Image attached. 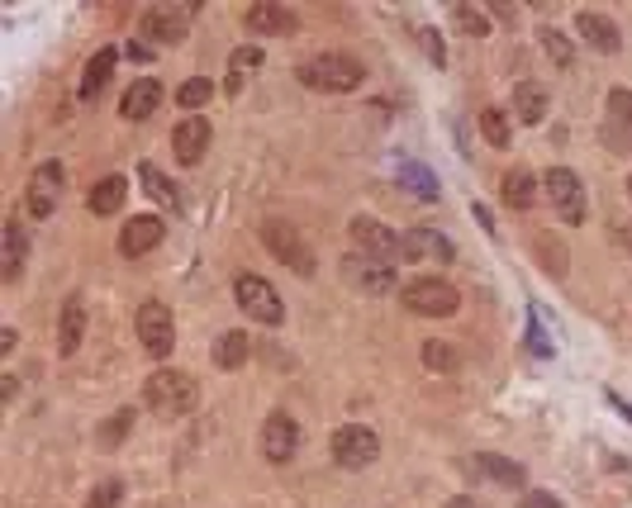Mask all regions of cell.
Listing matches in <instances>:
<instances>
[{
    "label": "cell",
    "mask_w": 632,
    "mask_h": 508,
    "mask_svg": "<svg viewBox=\"0 0 632 508\" xmlns=\"http://www.w3.org/2000/svg\"><path fill=\"white\" fill-rule=\"evenodd\" d=\"M418 39H424V48H428V58H433L437 67H443V62H447V52H443V33H437V29H418Z\"/></svg>",
    "instance_id": "cell-40"
},
{
    "label": "cell",
    "mask_w": 632,
    "mask_h": 508,
    "mask_svg": "<svg viewBox=\"0 0 632 508\" xmlns=\"http://www.w3.org/2000/svg\"><path fill=\"white\" fill-rule=\"evenodd\" d=\"M14 347H20V338H14V328H0V357H10Z\"/></svg>",
    "instance_id": "cell-41"
},
{
    "label": "cell",
    "mask_w": 632,
    "mask_h": 508,
    "mask_svg": "<svg viewBox=\"0 0 632 508\" xmlns=\"http://www.w3.org/2000/svg\"><path fill=\"white\" fill-rule=\"evenodd\" d=\"M537 196H542V181L533 177L529 167H514V171L504 177V205H508V209H533Z\"/></svg>",
    "instance_id": "cell-23"
},
{
    "label": "cell",
    "mask_w": 632,
    "mask_h": 508,
    "mask_svg": "<svg viewBox=\"0 0 632 508\" xmlns=\"http://www.w3.org/2000/svg\"><path fill=\"white\" fill-rule=\"evenodd\" d=\"M248 352H253V342H248V332H219L215 338V366L219 371H238L243 361H248Z\"/></svg>",
    "instance_id": "cell-25"
},
{
    "label": "cell",
    "mask_w": 632,
    "mask_h": 508,
    "mask_svg": "<svg viewBox=\"0 0 632 508\" xmlns=\"http://www.w3.org/2000/svg\"><path fill=\"white\" fill-rule=\"evenodd\" d=\"M628 190H632V177H628Z\"/></svg>",
    "instance_id": "cell-43"
},
{
    "label": "cell",
    "mask_w": 632,
    "mask_h": 508,
    "mask_svg": "<svg viewBox=\"0 0 632 508\" xmlns=\"http://www.w3.org/2000/svg\"><path fill=\"white\" fill-rule=\"evenodd\" d=\"M476 476H485V480H500V485H523L529 476H523V466H514V461H504V457H495V451H476Z\"/></svg>",
    "instance_id": "cell-27"
},
{
    "label": "cell",
    "mask_w": 632,
    "mask_h": 508,
    "mask_svg": "<svg viewBox=\"0 0 632 508\" xmlns=\"http://www.w3.org/2000/svg\"><path fill=\"white\" fill-rule=\"evenodd\" d=\"M125 196H129L125 181H119V177H105V181L91 190V215H115V209L125 205Z\"/></svg>",
    "instance_id": "cell-29"
},
{
    "label": "cell",
    "mask_w": 632,
    "mask_h": 508,
    "mask_svg": "<svg viewBox=\"0 0 632 508\" xmlns=\"http://www.w3.org/2000/svg\"><path fill=\"white\" fill-rule=\"evenodd\" d=\"M190 20H196V6H152L144 14V39L181 43L186 33H190Z\"/></svg>",
    "instance_id": "cell-11"
},
{
    "label": "cell",
    "mask_w": 632,
    "mask_h": 508,
    "mask_svg": "<svg viewBox=\"0 0 632 508\" xmlns=\"http://www.w3.org/2000/svg\"><path fill=\"white\" fill-rule=\"evenodd\" d=\"M575 33H581V39H585L594 52H619V48H623L619 24L604 20V14H594V10H585L581 20H575Z\"/></svg>",
    "instance_id": "cell-20"
},
{
    "label": "cell",
    "mask_w": 632,
    "mask_h": 508,
    "mask_svg": "<svg viewBox=\"0 0 632 508\" xmlns=\"http://www.w3.org/2000/svg\"><path fill=\"white\" fill-rule=\"evenodd\" d=\"M238 309L248 313V319L276 328L280 319H286V305H280V290L271 286V280L261 276H238Z\"/></svg>",
    "instance_id": "cell-6"
},
{
    "label": "cell",
    "mask_w": 632,
    "mask_h": 508,
    "mask_svg": "<svg viewBox=\"0 0 632 508\" xmlns=\"http://www.w3.org/2000/svg\"><path fill=\"white\" fill-rule=\"evenodd\" d=\"M62 200V167L58 162H43L39 171L29 177V190H24V209L33 219H48L52 209Z\"/></svg>",
    "instance_id": "cell-12"
},
{
    "label": "cell",
    "mask_w": 632,
    "mask_h": 508,
    "mask_svg": "<svg viewBox=\"0 0 632 508\" xmlns=\"http://www.w3.org/2000/svg\"><path fill=\"white\" fill-rule=\"evenodd\" d=\"M447 508H476V504H471V499H452Z\"/></svg>",
    "instance_id": "cell-42"
},
{
    "label": "cell",
    "mask_w": 632,
    "mask_h": 508,
    "mask_svg": "<svg viewBox=\"0 0 632 508\" xmlns=\"http://www.w3.org/2000/svg\"><path fill=\"white\" fill-rule=\"evenodd\" d=\"M171 152H177V157H181L186 167H196L200 157L209 152V124H205L200 114H186L181 124L171 129Z\"/></svg>",
    "instance_id": "cell-15"
},
{
    "label": "cell",
    "mask_w": 632,
    "mask_h": 508,
    "mask_svg": "<svg viewBox=\"0 0 632 508\" xmlns=\"http://www.w3.org/2000/svg\"><path fill=\"white\" fill-rule=\"evenodd\" d=\"M119 499H125V485H119V480H100L91 489V499H86V508H119Z\"/></svg>",
    "instance_id": "cell-36"
},
{
    "label": "cell",
    "mask_w": 632,
    "mask_h": 508,
    "mask_svg": "<svg viewBox=\"0 0 632 508\" xmlns=\"http://www.w3.org/2000/svg\"><path fill=\"white\" fill-rule=\"evenodd\" d=\"M295 447H300V424L276 409L267 424H261V457H267L271 466H286L295 457Z\"/></svg>",
    "instance_id": "cell-10"
},
{
    "label": "cell",
    "mask_w": 632,
    "mask_h": 508,
    "mask_svg": "<svg viewBox=\"0 0 632 508\" xmlns=\"http://www.w3.org/2000/svg\"><path fill=\"white\" fill-rule=\"evenodd\" d=\"M481 133H485L495 148H508V138H514L508 110H500V104H485V110H481Z\"/></svg>",
    "instance_id": "cell-30"
},
{
    "label": "cell",
    "mask_w": 632,
    "mask_h": 508,
    "mask_svg": "<svg viewBox=\"0 0 632 508\" xmlns=\"http://www.w3.org/2000/svg\"><path fill=\"white\" fill-rule=\"evenodd\" d=\"M381 457V437L372 428H357V424H347L333 432V461L347 466V470H362V466H372Z\"/></svg>",
    "instance_id": "cell-8"
},
{
    "label": "cell",
    "mask_w": 632,
    "mask_h": 508,
    "mask_svg": "<svg viewBox=\"0 0 632 508\" xmlns=\"http://www.w3.org/2000/svg\"><path fill=\"white\" fill-rule=\"evenodd\" d=\"M81 338H86V309H81V300H67L62 305V319H58V352L62 357H77Z\"/></svg>",
    "instance_id": "cell-21"
},
{
    "label": "cell",
    "mask_w": 632,
    "mask_h": 508,
    "mask_svg": "<svg viewBox=\"0 0 632 508\" xmlns=\"http://www.w3.org/2000/svg\"><path fill=\"white\" fill-rule=\"evenodd\" d=\"M257 62H261V48H238L234 58H228V96L238 91V86H243V77H248Z\"/></svg>",
    "instance_id": "cell-32"
},
{
    "label": "cell",
    "mask_w": 632,
    "mask_h": 508,
    "mask_svg": "<svg viewBox=\"0 0 632 508\" xmlns=\"http://www.w3.org/2000/svg\"><path fill=\"white\" fill-rule=\"evenodd\" d=\"M138 338H144V347L152 357H171V347H177V323H171V309L148 300L144 309H138Z\"/></svg>",
    "instance_id": "cell-9"
},
{
    "label": "cell",
    "mask_w": 632,
    "mask_h": 508,
    "mask_svg": "<svg viewBox=\"0 0 632 508\" xmlns=\"http://www.w3.org/2000/svg\"><path fill=\"white\" fill-rule=\"evenodd\" d=\"M399 186H405L409 196H418V200H437V177L424 162H399Z\"/></svg>",
    "instance_id": "cell-28"
},
{
    "label": "cell",
    "mask_w": 632,
    "mask_h": 508,
    "mask_svg": "<svg viewBox=\"0 0 632 508\" xmlns=\"http://www.w3.org/2000/svg\"><path fill=\"white\" fill-rule=\"evenodd\" d=\"M424 366H428V371H456V366H462V352H456L452 342H443V338H428L424 342Z\"/></svg>",
    "instance_id": "cell-31"
},
{
    "label": "cell",
    "mask_w": 632,
    "mask_h": 508,
    "mask_svg": "<svg viewBox=\"0 0 632 508\" xmlns=\"http://www.w3.org/2000/svg\"><path fill=\"white\" fill-rule=\"evenodd\" d=\"M399 252H405L414 267H447L452 261V242L437 229H414L409 238H399Z\"/></svg>",
    "instance_id": "cell-13"
},
{
    "label": "cell",
    "mask_w": 632,
    "mask_h": 508,
    "mask_svg": "<svg viewBox=\"0 0 632 508\" xmlns=\"http://www.w3.org/2000/svg\"><path fill=\"white\" fill-rule=\"evenodd\" d=\"M295 24H300V20H295L286 6H271V0L248 10V29L257 33V39H286V33H295Z\"/></svg>",
    "instance_id": "cell-18"
},
{
    "label": "cell",
    "mask_w": 632,
    "mask_h": 508,
    "mask_svg": "<svg viewBox=\"0 0 632 508\" xmlns=\"http://www.w3.org/2000/svg\"><path fill=\"white\" fill-rule=\"evenodd\" d=\"M609 119L613 124H623V129H632V91H609Z\"/></svg>",
    "instance_id": "cell-37"
},
{
    "label": "cell",
    "mask_w": 632,
    "mask_h": 508,
    "mask_svg": "<svg viewBox=\"0 0 632 508\" xmlns=\"http://www.w3.org/2000/svg\"><path fill=\"white\" fill-rule=\"evenodd\" d=\"M157 104H162V81H157V77H138L129 91H125V100H119V114L134 119V124H144Z\"/></svg>",
    "instance_id": "cell-17"
},
{
    "label": "cell",
    "mask_w": 632,
    "mask_h": 508,
    "mask_svg": "<svg viewBox=\"0 0 632 508\" xmlns=\"http://www.w3.org/2000/svg\"><path fill=\"white\" fill-rule=\"evenodd\" d=\"M405 305L414 313H424V319H452L456 309H462V295H456V286H447V280H414V286H405Z\"/></svg>",
    "instance_id": "cell-7"
},
{
    "label": "cell",
    "mask_w": 632,
    "mask_h": 508,
    "mask_svg": "<svg viewBox=\"0 0 632 508\" xmlns=\"http://www.w3.org/2000/svg\"><path fill=\"white\" fill-rule=\"evenodd\" d=\"M261 242H267V252H271L286 271H295V276H314V248L305 242V233L295 229V223H286V219H267V223H261Z\"/></svg>",
    "instance_id": "cell-3"
},
{
    "label": "cell",
    "mask_w": 632,
    "mask_h": 508,
    "mask_svg": "<svg viewBox=\"0 0 632 508\" xmlns=\"http://www.w3.org/2000/svg\"><path fill=\"white\" fill-rule=\"evenodd\" d=\"M138 181H144V190H148V196H152L157 205H162V209H171V215H181V190L171 186V181H167V177H162V171H157L152 162L138 167Z\"/></svg>",
    "instance_id": "cell-26"
},
{
    "label": "cell",
    "mask_w": 632,
    "mask_h": 508,
    "mask_svg": "<svg viewBox=\"0 0 632 508\" xmlns=\"http://www.w3.org/2000/svg\"><path fill=\"white\" fill-rule=\"evenodd\" d=\"M542 196H547V205L556 209V219L561 223H585V186H581V177L575 171H566V167H552L547 177H542Z\"/></svg>",
    "instance_id": "cell-4"
},
{
    "label": "cell",
    "mask_w": 632,
    "mask_h": 508,
    "mask_svg": "<svg viewBox=\"0 0 632 508\" xmlns=\"http://www.w3.org/2000/svg\"><path fill=\"white\" fill-rule=\"evenodd\" d=\"M338 276H343L357 295H391V290L399 286L391 261H376V257H366V252H347L343 267H338Z\"/></svg>",
    "instance_id": "cell-5"
},
{
    "label": "cell",
    "mask_w": 632,
    "mask_h": 508,
    "mask_svg": "<svg viewBox=\"0 0 632 508\" xmlns=\"http://www.w3.org/2000/svg\"><path fill=\"white\" fill-rule=\"evenodd\" d=\"M144 405L157 418H181L196 409V380L181 376V371H152L144 385Z\"/></svg>",
    "instance_id": "cell-2"
},
{
    "label": "cell",
    "mask_w": 632,
    "mask_h": 508,
    "mask_svg": "<svg viewBox=\"0 0 632 508\" xmlns=\"http://www.w3.org/2000/svg\"><path fill=\"white\" fill-rule=\"evenodd\" d=\"M0 238H6V252H0V280H20L24 257H29V233H24V223H20V219H6Z\"/></svg>",
    "instance_id": "cell-19"
},
{
    "label": "cell",
    "mask_w": 632,
    "mask_h": 508,
    "mask_svg": "<svg viewBox=\"0 0 632 508\" xmlns=\"http://www.w3.org/2000/svg\"><path fill=\"white\" fill-rule=\"evenodd\" d=\"M157 242H162V219L138 215V219L125 223V233H119V252H125V257H148Z\"/></svg>",
    "instance_id": "cell-16"
},
{
    "label": "cell",
    "mask_w": 632,
    "mask_h": 508,
    "mask_svg": "<svg viewBox=\"0 0 632 508\" xmlns=\"http://www.w3.org/2000/svg\"><path fill=\"white\" fill-rule=\"evenodd\" d=\"M115 62H119L115 48H100L96 58L86 62V72H81V100H96V96H100V86L115 77Z\"/></svg>",
    "instance_id": "cell-24"
},
{
    "label": "cell",
    "mask_w": 632,
    "mask_h": 508,
    "mask_svg": "<svg viewBox=\"0 0 632 508\" xmlns=\"http://www.w3.org/2000/svg\"><path fill=\"white\" fill-rule=\"evenodd\" d=\"M519 508H566V504H561L552 489H533V495H523V499H519Z\"/></svg>",
    "instance_id": "cell-39"
},
{
    "label": "cell",
    "mask_w": 632,
    "mask_h": 508,
    "mask_svg": "<svg viewBox=\"0 0 632 508\" xmlns=\"http://www.w3.org/2000/svg\"><path fill=\"white\" fill-rule=\"evenodd\" d=\"M209 96H215V86H209L205 77H190V81L181 86V91H177V104H181V110H200V104H205Z\"/></svg>",
    "instance_id": "cell-33"
},
{
    "label": "cell",
    "mask_w": 632,
    "mask_h": 508,
    "mask_svg": "<svg viewBox=\"0 0 632 508\" xmlns=\"http://www.w3.org/2000/svg\"><path fill=\"white\" fill-rule=\"evenodd\" d=\"M456 29H466L471 39H485V33H490V20H485L481 10H471V6H456Z\"/></svg>",
    "instance_id": "cell-38"
},
{
    "label": "cell",
    "mask_w": 632,
    "mask_h": 508,
    "mask_svg": "<svg viewBox=\"0 0 632 508\" xmlns=\"http://www.w3.org/2000/svg\"><path fill=\"white\" fill-rule=\"evenodd\" d=\"M129 428H134V409H119V414L110 418V424H105V428H100V442H105V447H115V442H125V437H129Z\"/></svg>",
    "instance_id": "cell-35"
},
{
    "label": "cell",
    "mask_w": 632,
    "mask_h": 508,
    "mask_svg": "<svg viewBox=\"0 0 632 508\" xmlns=\"http://www.w3.org/2000/svg\"><path fill=\"white\" fill-rule=\"evenodd\" d=\"M547 86H537V81H519L514 86V110H519V119L523 124H542L547 119Z\"/></svg>",
    "instance_id": "cell-22"
},
{
    "label": "cell",
    "mask_w": 632,
    "mask_h": 508,
    "mask_svg": "<svg viewBox=\"0 0 632 508\" xmlns=\"http://www.w3.org/2000/svg\"><path fill=\"white\" fill-rule=\"evenodd\" d=\"M542 48H547V58H552L556 67H571V58H575V52H571V39H566L561 29H542Z\"/></svg>",
    "instance_id": "cell-34"
},
{
    "label": "cell",
    "mask_w": 632,
    "mask_h": 508,
    "mask_svg": "<svg viewBox=\"0 0 632 508\" xmlns=\"http://www.w3.org/2000/svg\"><path fill=\"white\" fill-rule=\"evenodd\" d=\"M300 77L309 91H328V96H343V91H357L366 81V67L357 58H347V52H319V58L300 62Z\"/></svg>",
    "instance_id": "cell-1"
},
{
    "label": "cell",
    "mask_w": 632,
    "mask_h": 508,
    "mask_svg": "<svg viewBox=\"0 0 632 508\" xmlns=\"http://www.w3.org/2000/svg\"><path fill=\"white\" fill-rule=\"evenodd\" d=\"M353 242H357V252L376 257V261H391V257L399 252V238L391 233V223L366 219V215H357V219H353Z\"/></svg>",
    "instance_id": "cell-14"
}]
</instances>
